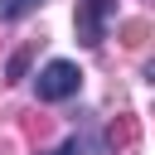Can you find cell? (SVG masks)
Segmentation results:
<instances>
[{"mask_svg":"<svg viewBox=\"0 0 155 155\" xmlns=\"http://www.w3.org/2000/svg\"><path fill=\"white\" fill-rule=\"evenodd\" d=\"M34 87H39V102H68V97L82 87V73H78V63H68V58H53L48 68H39Z\"/></svg>","mask_w":155,"mask_h":155,"instance_id":"obj_1","label":"cell"},{"mask_svg":"<svg viewBox=\"0 0 155 155\" xmlns=\"http://www.w3.org/2000/svg\"><path fill=\"white\" fill-rule=\"evenodd\" d=\"M111 0H78V15H73V24H78V39L87 44V48H97L102 39H107V19H111Z\"/></svg>","mask_w":155,"mask_h":155,"instance_id":"obj_2","label":"cell"},{"mask_svg":"<svg viewBox=\"0 0 155 155\" xmlns=\"http://www.w3.org/2000/svg\"><path fill=\"white\" fill-rule=\"evenodd\" d=\"M136 140H140V116H136V111H116L111 126H107V150L121 155V150H131Z\"/></svg>","mask_w":155,"mask_h":155,"instance_id":"obj_3","label":"cell"},{"mask_svg":"<svg viewBox=\"0 0 155 155\" xmlns=\"http://www.w3.org/2000/svg\"><path fill=\"white\" fill-rule=\"evenodd\" d=\"M19 131H24V136H29L34 145H39V140H44V136L53 131V121H48L44 111H19Z\"/></svg>","mask_w":155,"mask_h":155,"instance_id":"obj_4","label":"cell"},{"mask_svg":"<svg viewBox=\"0 0 155 155\" xmlns=\"http://www.w3.org/2000/svg\"><path fill=\"white\" fill-rule=\"evenodd\" d=\"M145 39H150V19H126L121 24V44L126 48H140Z\"/></svg>","mask_w":155,"mask_h":155,"instance_id":"obj_5","label":"cell"},{"mask_svg":"<svg viewBox=\"0 0 155 155\" xmlns=\"http://www.w3.org/2000/svg\"><path fill=\"white\" fill-rule=\"evenodd\" d=\"M29 58H34V39H29V44H24V48H19L10 63H5V82H19V78L29 73Z\"/></svg>","mask_w":155,"mask_h":155,"instance_id":"obj_6","label":"cell"},{"mask_svg":"<svg viewBox=\"0 0 155 155\" xmlns=\"http://www.w3.org/2000/svg\"><path fill=\"white\" fill-rule=\"evenodd\" d=\"M34 5H44V0H0V19H19V15H29Z\"/></svg>","mask_w":155,"mask_h":155,"instance_id":"obj_7","label":"cell"},{"mask_svg":"<svg viewBox=\"0 0 155 155\" xmlns=\"http://www.w3.org/2000/svg\"><path fill=\"white\" fill-rule=\"evenodd\" d=\"M48 155H78V140H63L58 150H48Z\"/></svg>","mask_w":155,"mask_h":155,"instance_id":"obj_8","label":"cell"}]
</instances>
